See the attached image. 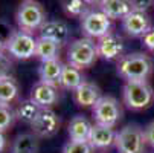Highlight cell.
<instances>
[{
  "label": "cell",
  "mask_w": 154,
  "mask_h": 153,
  "mask_svg": "<svg viewBox=\"0 0 154 153\" xmlns=\"http://www.w3.org/2000/svg\"><path fill=\"white\" fill-rule=\"evenodd\" d=\"M102 2H104V0H85V3L89 6H99Z\"/></svg>",
  "instance_id": "obj_33"
},
{
  "label": "cell",
  "mask_w": 154,
  "mask_h": 153,
  "mask_svg": "<svg viewBox=\"0 0 154 153\" xmlns=\"http://www.w3.org/2000/svg\"><path fill=\"white\" fill-rule=\"evenodd\" d=\"M37 38L32 32L23 29H14L6 40L5 52L15 60H29L35 57Z\"/></svg>",
  "instance_id": "obj_5"
},
{
  "label": "cell",
  "mask_w": 154,
  "mask_h": 153,
  "mask_svg": "<svg viewBox=\"0 0 154 153\" xmlns=\"http://www.w3.org/2000/svg\"><path fill=\"white\" fill-rule=\"evenodd\" d=\"M38 151V138L34 133H21L17 135L11 153H37Z\"/></svg>",
  "instance_id": "obj_22"
},
{
  "label": "cell",
  "mask_w": 154,
  "mask_h": 153,
  "mask_svg": "<svg viewBox=\"0 0 154 153\" xmlns=\"http://www.w3.org/2000/svg\"><path fill=\"white\" fill-rule=\"evenodd\" d=\"M96 43H98L99 57L107 61H119L125 55V41L122 35L115 31L104 35Z\"/></svg>",
  "instance_id": "obj_9"
},
{
  "label": "cell",
  "mask_w": 154,
  "mask_h": 153,
  "mask_svg": "<svg viewBox=\"0 0 154 153\" xmlns=\"http://www.w3.org/2000/svg\"><path fill=\"white\" fill-rule=\"evenodd\" d=\"M20 92L17 80L12 75L0 78V104H12Z\"/></svg>",
  "instance_id": "obj_21"
},
{
  "label": "cell",
  "mask_w": 154,
  "mask_h": 153,
  "mask_svg": "<svg viewBox=\"0 0 154 153\" xmlns=\"http://www.w3.org/2000/svg\"><path fill=\"white\" fill-rule=\"evenodd\" d=\"M92 112L96 124L113 127V129L119 124L124 115L122 106L119 104V101L110 95H102L99 101L92 107Z\"/></svg>",
  "instance_id": "obj_6"
},
{
  "label": "cell",
  "mask_w": 154,
  "mask_h": 153,
  "mask_svg": "<svg viewBox=\"0 0 154 153\" xmlns=\"http://www.w3.org/2000/svg\"><path fill=\"white\" fill-rule=\"evenodd\" d=\"M81 31L84 37H89L93 40H99L104 35L112 32V20H110L101 9H93L89 8L81 18Z\"/></svg>",
  "instance_id": "obj_8"
},
{
  "label": "cell",
  "mask_w": 154,
  "mask_h": 153,
  "mask_svg": "<svg viewBox=\"0 0 154 153\" xmlns=\"http://www.w3.org/2000/svg\"><path fill=\"white\" fill-rule=\"evenodd\" d=\"M99 86L92 81H84L76 91H73V100L81 107H93L101 98Z\"/></svg>",
  "instance_id": "obj_15"
},
{
  "label": "cell",
  "mask_w": 154,
  "mask_h": 153,
  "mask_svg": "<svg viewBox=\"0 0 154 153\" xmlns=\"http://www.w3.org/2000/svg\"><path fill=\"white\" fill-rule=\"evenodd\" d=\"M99 9L110 20H121L122 21L134 8H133L131 0H104L99 5Z\"/></svg>",
  "instance_id": "obj_17"
},
{
  "label": "cell",
  "mask_w": 154,
  "mask_h": 153,
  "mask_svg": "<svg viewBox=\"0 0 154 153\" xmlns=\"http://www.w3.org/2000/svg\"><path fill=\"white\" fill-rule=\"evenodd\" d=\"M116 71L124 81H145L154 71V63L145 52H131L118 61Z\"/></svg>",
  "instance_id": "obj_1"
},
{
  "label": "cell",
  "mask_w": 154,
  "mask_h": 153,
  "mask_svg": "<svg viewBox=\"0 0 154 153\" xmlns=\"http://www.w3.org/2000/svg\"><path fill=\"white\" fill-rule=\"evenodd\" d=\"M14 29H11V26L8 23H5L3 20H0V54L5 52V46H6V40L11 35Z\"/></svg>",
  "instance_id": "obj_28"
},
{
  "label": "cell",
  "mask_w": 154,
  "mask_h": 153,
  "mask_svg": "<svg viewBox=\"0 0 154 153\" xmlns=\"http://www.w3.org/2000/svg\"><path fill=\"white\" fill-rule=\"evenodd\" d=\"M145 133L136 124H127L116 133L115 147L119 153H145Z\"/></svg>",
  "instance_id": "obj_7"
},
{
  "label": "cell",
  "mask_w": 154,
  "mask_h": 153,
  "mask_svg": "<svg viewBox=\"0 0 154 153\" xmlns=\"http://www.w3.org/2000/svg\"><path fill=\"white\" fill-rule=\"evenodd\" d=\"M17 120L15 110L11 104H0V132L9 130Z\"/></svg>",
  "instance_id": "obj_25"
},
{
  "label": "cell",
  "mask_w": 154,
  "mask_h": 153,
  "mask_svg": "<svg viewBox=\"0 0 154 153\" xmlns=\"http://www.w3.org/2000/svg\"><path fill=\"white\" fill-rule=\"evenodd\" d=\"M11 69H12V60L6 52L0 54V78L11 75Z\"/></svg>",
  "instance_id": "obj_27"
},
{
  "label": "cell",
  "mask_w": 154,
  "mask_h": 153,
  "mask_svg": "<svg viewBox=\"0 0 154 153\" xmlns=\"http://www.w3.org/2000/svg\"><path fill=\"white\" fill-rule=\"evenodd\" d=\"M143 133H145L146 144H149L151 147H154V121L149 123V124L143 129Z\"/></svg>",
  "instance_id": "obj_31"
},
{
  "label": "cell",
  "mask_w": 154,
  "mask_h": 153,
  "mask_svg": "<svg viewBox=\"0 0 154 153\" xmlns=\"http://www.w3.org/2000/svg\"><path fill=\"white\" fill-rule=\"evenodd\" d=\"M40 37H45L49 38L63 48L69 43L70 40V28L69 25L63 20H46V23L41 26L40 29Z\"/></svg>",
  "instance_id": "obj_13"
},
{
  "label": "cell",
  "mask_w": 154,
  "mask_h": 153,
  "mask_svg": "<svg viewBox=\"0 0 154 153\" xmlns=\"http://www.w3.org/2000/svg\"><path fill=\"white\" fill-rule=\"evenodd\" d=\"M133 3V8L137 11H148L152 5H154V0H131Z\"/></svg>",
  "instance_id": "obj_30"
},
{
  "label": "cell",
  "mask_w": 154,
  "mask_h": 153,
  "mask_svg": "<svg viewBox=\"0 0 154 153\" xmlns=\"http://www.w3.org/2000/svg\"><path fill=\"white\" fill-rule=\"evenodd\" d=\"M116 130L113 127H107V126H101V124H93L92 127V132H90V136H89V142L93 148H99V150H104V148H108L115 145V141H116Z\"/></svg>",
  "instance_id": "obj_14"
},
{
  "label": "cell",
  "mask_w": 154,
  "mask_h": 153,
  "mask_svg": "<svg viewBox=\"0 0 154 153\" xmlns=\"http://www.w3.org/2000/svg\"><path fill=\"white\" fill-rule=\"evenodd\" d=\"M60 116L52 109H41L35 121L31 124V129L37 138H52L60 130Z\"/></svg>",
  "instance_id": "obj_10"
},
{
  "label": "cell",
  "mask_w": 154,
  "mask_h": 153,
  "mask_svg": "<svg viewBox=\"0 0 154 153\" xmlns=\"http://www.w3.org/2000/svg\"><path fill=\"white\" fill-rule=\"evenodd\" d=\"M60 51L61 46L58 43L45 38V37H38L37 38V49H35V57L40 61H48V60H55L60 58Z\"/></svg>",
  "instance_id": "obj_20"
},
{
  "label": "cell",
  "mask_w": 154,
  "mask_h": 153,
  "mask_svg": "<svg viewBox=\"0 0 154 153\" xmlns=\"http://www.w3.org/2000/svg\"><path fill=\"white\" fill-rule=\"evenodd\" d=\"M61 5L64 12L69 17H78V18H81L90 8L85 3V0H61Z\"/></svg>",
  "instance_id": "obj_24"
},
{
  "label": "cell",
  "mask_w": 154,
  "mask_h": 153,
  "mask_svg": "<svg viewBox=\"0 0 154 153\" xmlns=\"http://www.w3.org/2000/svg\"><path fill=\"white\" fill-rule=\"evenodd\" d=\"M93 147L89 141H73L69 139L63 147V153H92Z\"/></svg>",
  "instance_id": "obj_26"
},
{
  "label": "cell",
  "mask_w": 154,
  "mask_h": 153,
  "mask_svg": "<svg viewBox=\"0 0 154 153\" xmlns=\"http://www.w3.org/2000/svg\"><path fill=\"white\" fill-rule=\"evenodd\" d=\"M63 68H64V63L60 58L41 61L40 68H38V78H40V81L60 87V80H61Z\"/></svg>",
  "instance_id": "obj_16"
},
{
  "label": "cell",
  "mask_w": 154,
  "mask_h": 153,
  "mask_svg": "<svg viewBox=\"0 0 154 153\" xmlns=\"http://www.w3.org/2000/svg\"><path fill=\"white\" fill-rule=\"evenodd\" d=\"M99 58L98 43L93 38L81 37L73 40L67 48V63L78 69L92 68Z\"/></svg>",
  "instance_id": "obj_2"
},
{
  "label": "cell",
  "mask_w": 154,
  "mask_h": 153,
  "mask_svg": "<svg viewBox=\"0 0 154 153\" xmlns=\"http://www.w3.org/2000/svg\"><path fill=\"white\" fill-rule=\"evenodd\" d=\"M84 75L82 71L72 66V64L66 63L64 68H63V74H61V80H60V87L64 91H76L78 87L84 83Z\"/></svg>",
  "instance_id": "obj_19"
},
{
  "label": "cell",
  "mask_w": 154,
  "mask_h": 153,
  "mask_svg": "<svg viewBox=\"0 0 154 153\" xmlns=\"http://www.w3.org/2000/svg\"><path fill=\"white\" fill-rule=\"evenodd\" d=\"M92 127H93V124L84 115H76L70 120V123L67 126L69 138L73 141H89Z\"/></svg>",
  "instance_id": "obj_18"
},
{
  "label": "cell",
  "mask_w": 154,
  "mask_h": 153,
  "mask_svg": "<svg viewBox=\"0 0 154 153\" xmlns=\"http://www.w3.org/2000/svg\"><path fill=\"white\" fill-rule=\"evenodd\" d=\"M41 107L37 106L31 98L29 100H25L18 104V107L15 109V115H17V120L25 123V124H32L37 118V115L40 113Z\"/></svg>",
  "instance_id": "obj_23"
},
{
  "label": "cell",
  "mask_w": 154,
  "mask_h": 153,
  "mask_svg": "<svg viewBox=\"0 0 154 153\" xmlns=\"http://www.w3.org/2000/svg\"><path fill=\"white\" fill-rule=\"evenodd\" d=\"M122 100L130 110H143L154 101V91L148 80L145 81H125L122 87Z\"/></svg>",
  "instance_id": "obj_3"
},
{
  "label": "cell",
  "mask_w": 154,
  "mask_h": 153,
  "mask_svg": "<svg viewBox=\"0 0 154 153\" xmlns=\"http://www.w3.org/2000/svg\"><path fill=\"white\" fill-rule=\"evenodd\" d=\"M151 28V18L145 11L133 9L122 20V31L131 38H142Z\"/></svg>",
  "instance_id": "obj_11"
},
{
  "label": "cell",
  "mask_w": 154,
  "mask_h": 153,
  "mask_svg": "<svg viewBox=\"0 0 154 153\" xmlns=\"http://www.w3.org/2000/svg\"><path fill=\"white\" fill-rule=\"evenodd\" d=\"M142 43H143V46H145L148 51L154 52V28H151V29L142 37Z\"/></svg>",
  "instance_id": "obj_29"
},
{
  "label": "cell",
  "mask_w": 154,
  "mask_h": 153,
  "mask_svg": "<svg viewBox=\"0 0 154 153\" xmlns=\"http://www.w3.org/2000/svg\"><path fill=\"white\" fill-rule=\"evenodd\" d=\"M6 148V135L5 132H0V153Z\"/></svg>",
  "instance_id": "obj_32"
},
{
  "label": "cell",
  "mask_w": 154,
  "mask_h": 153,
  "mask_svg": "<svg viewBox=\"0 0 154 153\" xmlns=\"http://www.w3.org/2000/svg\"><path fill=\"white\" fill-rule=\"evenodd\" d=\"M60 87L48 84V83H43L38 81L34 84V87L31 89V100L40 106L41 109H52V106H55L60 100V92H58Z\"/></svg>",
  "instance_id": "obj_12"
},
{
  "label": "cell",
  "mask_w": 154,
  "mask_h": 153,
  "mask_svg": "<svg viewBox=\"0 0 154 153\" xmlns=\"http://www.w3.org/2000/svg\"><path fill=\"white\" fill-rule=\"evenodd\" d=\"M15 23L18 29L34 34L46 23V11L37 0H23L15 11Z\"/></svg>",
  "instance_id": "obj_4"
}]
</instances>
